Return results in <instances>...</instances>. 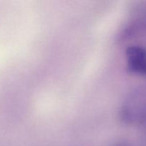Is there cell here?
Wrapping results in <instances>:
<instances>
[{"instance_id": "2", "label": "cell", "mask_w": 146, "mask_h": 146, "mask_svg": "<svg viewBox=\"0 0 146 146\" xmlns=\"http://www.w3.org/2000/svg\"><path fill=\"white\" fill-rule=\"evenodd\" d=\"M115 146H130V145H126V144H119V145H117Z\"/></svg>"}, {"instance_id": "1", "label": "cell", "mask_w": 146, "mask_h": 146, "mask_svg": "<svg viewBox=\"0 0 146 146\" xmlns=\"http://www.w3.org/2000/svg\"><path fill=\"white\" fill-rule=\"evenodd\" d=\"M128 68L132 72L146 76V50L139 46L129 47L126 52Z\"/></svg>"}]
</instances>
